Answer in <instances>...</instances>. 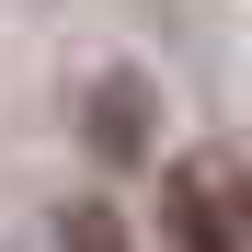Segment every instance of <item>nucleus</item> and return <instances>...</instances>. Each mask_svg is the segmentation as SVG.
I'll list each match as a JSON object with an SVG mask.
<instances>
[{
    "instance_id": "f257e3e1",
    "label": "nucleus",
    "mask_w": 252,
    "mask_h": 252,
    "mask_svg": "<svg viewBox=\"0 0 252 252\" xmlns=\"http://www.w3.org/2000/svg\"><path fill=\"white\" fill-rule=\"evenodd\" d=\"M172 241L184 252H229L241 241V206H229L218 172H172Z\"/></svg>"
},
{
    "instance_id": "f03ea898",
    "label": "nucleus",
    "mask_w": 252,
    "mask_h": 252,
    "mask_svg": "<svg viewBox=\"0 0 252 252\" xmlns=\"http://www.w3.org/2000/svg\"><path fill=\"white\" fill-rule=\"evenodd\" d=\"M69 252H115V218H103V206H80V218H69Z\"/></svg>"
},
{
    "instance_id": "7ed1b4c3",
    "label": "nucleus",
    "mask_w": 252,
    "mask_h": 252,
    "mask_svg": "<svg viewBox=\"0 0 252 252\" xmlns=\"http://www.w3.org/2000/svg\"><path fill=\"white\" fill-rule=\"evenodd\" d=\"M229 206H241V218H252V172H241V184H229Z\"/></svg>"
}]
</instances>
